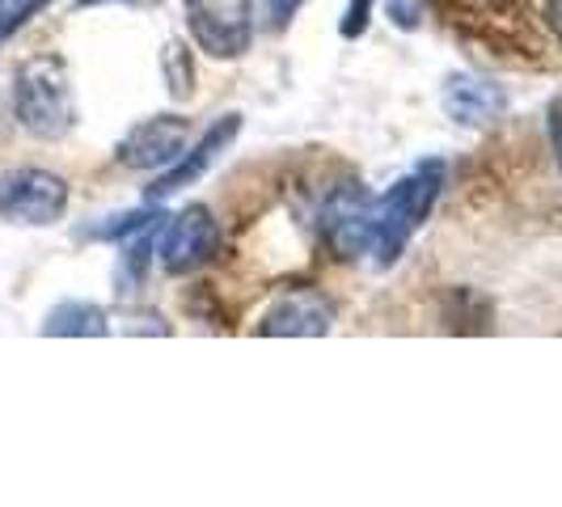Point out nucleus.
<instances>
[{
    "mask_svg": "<svg viewBox=\"0 0 562 507\" xmlns=\"http://www.w3.org/2000/svg\"><path fill=\"white\" fill-rule=\"evenodd\" d=\"M440 187H445V166L440 161H423L411 173H402L376 203H368L372 254H376L381 267H390L397 254L406 250V241L415 237V228L431 216V207L440 199Z\"/></svg>",
    "mask_w": 562,
    "mask_h": 507,
    "instance_id": "obj_1",
    "label": "nucleus"
},
{
    "mask_svg": "<svg viewBox=\"0 0 562 507\" xmlns=\"http://www.w3.org/2000/svg\"><path fill=\"white\" fill-rule=\"evenodd\" d=\"M13 111H18V123L38 140H59L77 123V102H72V84H68L64 59L34 56L18 68Z\"/></svg>",
    "mask_w": 562,
    "mask_h": 507,
    "instance_id": "obj_2",
    "label": "nucleus"
},
{
    "mask_svg": "<svg viewBox=\"0 0 562 507\" xmlns=\"http://www.w3.org/2000/svg\"><path fill=\"white\" fill-rule=\"evenodd\" d=\"M187 26L212 59H241L254 43V0H182Z\"/></svg>",
    "mask_w": 562,
    "mask_h": 507,
    "instance_id": "obj_3",
    "label": "nucleus"
},
{
    "mask_svg": "<svg viewBox=\"0 0 562 507\" xmlns=\"http://www.w3.org/2000/svg\"><path fill=\"white\" fill-rule=\"evenodd\" d=\"M68 212V182L52 169H9L0 178V221L13 225H56Z\"/></svg>",
    "mask_w": 562,
    "mask_h": 507,
    "instance_id": "obj_4",
    "label": "nucleus"
},
{
    "mask_svg": "<svg viewBox=\"0 0 562 507\" xmlns=\"http://www.w3.org/2000/svg\"><path fill=\"white\" fill-rule=\"evenodd\" d=\"M216 250H221V225H216V216L203 203H191L166 228L161 267H166L169 275H191L199 267H207L216 258Z\"/></svg>",
    "mask_w": 562,
    "mask_h": 507,
    "instance_id": "obj_5",
    "label": "nucleus"
},
{
    "mask_svg": "<svg viewBox=\"0 0 562 507\" xmlns=\"http://www.w3.org/2000/svg\"><path fill=\"white\" fill-rule=\"evenodd\" d=\"M191 144V119L182 114H157L132 127V136L119 144V166L127 169H169Z\"/></svg>",
    "mask_w": 562,
    "mask_h": 507,
    "instance_id": "obj_6",
    "label": "nucleus"
},
{
    "mask_svg": "<svg viewBox=\"0 0 562 507\" xmlns=\"http://www.w3.org/2000/svg\"><path fill=\"white\" fill-rule=\"evenodd\" d=\"M237 132H241V119H237V114H228V119H221V123H216V127H212V132H207L199 144H187V153H182V157H178L169 169H161V178H157V182L144 191V195H148V203L178 195L182 187L199 182L207 169L216 166V157H221L228 144H233V136H237Z\"/></svg>",
    "mask_w": 562,
    "mask_h": 507,
    "instance_id": "obj_7",
    "label": "nucleus"
},
{
    "mask_svg": "<svg viewBox=\"0 0 562 507\" xmlns=\"http://www.w3.org/2000/svg\"><path fill=\"white\" fill-rule=\"evenodd\" d=\"M335 322V309L322 292L313 288H296L288 292L283 301L271 305V313L262 317V335H276V338H313V335H326Z\"/></svg>",
    "mask_w": 562,
    "mask_h": 507,
    "instance_id": "obj_8",
    "label": "nucleus"
},
{
    "mask_svg": "<svg viewBox=\"0 0 562 507\" xmlns=\"http://www.w3.org/2000/svg\"><path fill=\"white\" fill-rule=\"evenodd\" d=\"M445 114H449L452 123H491V119H499L504 114V89L491 81H482V77H452L445 84Z\"/></svg>",
    "mask_w": 562,
    "mask_h": 507,
    "instance_id": "obj_9",
    "label": "nucleus"
},
{
    "mask_svg": "<svg viewBox=\"0 0 562 507\" xmlns=\"http://www.w3.org/2000/svg\"><path fill=\"white\" fill-rule=\"evenodd\" d=\"M106 330H111L106 309L89 305V301H59L43 322V335L52 338H102Z\"/></svg>",
    "mask_w": 562,
    "mask_h": 507,
    "instance_id": "obj_10",
    "label": "nucleus"
},
{
    "mask_svg": "<svg viewBox=\"0 0 562 507\" xmlns=\"http://www.w3.org/2000/svg\"><path fill=\"white\" fill-rule=\"evenodd\" d=\"M47 4H52V0H0V43H9L34 13H43Z\"/></svg>",
    "mask_w": 562,
    "mask_h": 507,
    "instance_id": "obj_11",
    "label": "nucleus"
},
{
    "mask_svg": "<svg viewBox=\"0 0 562 507\" xmlns=\"http://www.w3.org/2000/svg\"><path fill=\"white\" fill-rule=\"evenodd\" d=\"M372 18V0H351L347 4V18H342V38H360Z\"/></svg>",
    "mask_w": 562,
    "mask_h": 507,
    "instance_id": "obj_12",
    "label": "nucleus"
},
{
    "mask_svg": "<svg viewBox=\"0 0 562 507\" xmlns=\"http://www.w3.org/2000/svg\"><path fill=\"white\" fill-rule=\"evenodd\" d=\"M301 4H305V0H267V26L283 30L296 13H301Z\"/></svg>",
    "mask_w": 562,
    "mask_h": 507,
    "instance_id": "obj_13",
    "label": "nucleus"
},
{
    "mask_svg": "<svg viewBox=\"0 0 562 507\" xmlns=\"http://www.w3.org/2000/svg\"><path fill=\"white\" fill-rule=\"evenodd\" d=\"M153 221L148 212H127V216H114V225H106L98 237H127V233H136V228H144Z\"/></svg>",
    "mask_w": 562,
    "mask_h": 507,
    "instance_id": "obj_14",
    "label": "nucleus"
},
{
    "mask_svg": "<svg viewBox=\"0 0 562 507\" xmlns=\"http://www.w3.org/2000/svg\"><path fill=\"white\" fill-rule=\"evenodd\" d=\"M390 13L402 30H415L419 26V0H390Z\"/></svg>",
    "mask_w": 562,
    "mask_h": 507,
    "instance_id": "obj_15",
    "label": "nucleus"
},
{
    "mask_svg": "<svg viewBox=\"0 0 562 507\" xmlns=\"http://www.w3.org/2000/svg\"><path fill=\"white\" fill-rule=\"evenodd\" d=\"M550 148H554V161L562 169V102L550 111Z\"/></svg>",
    "mask_w": 562,
    "mask_h": 507,
    "instance_id": "obj_16",
    "label": "nucleus"
},
{
    "mask_svg": "<svg viewBox=\"0 0 562 507\" xmlns=\"http://www.w3.org/2000/svg\"><path fill=\"white\" fill-rule=\"evenodd\" d=\"M546 22H550V30L562 38V0H550V4H546Z\"/></svg>",
    "mask_w": 562,
    "mask_h": 507,
    "instance_id": "obj_17",
    "label": "nucleus"
},
{
    "mask_svg": "<svg viewBox=\"0 0 562 507\" xmlns=\"http://www.w3.org/2000/svg\"><path fill=\"white\" fill-rule=\"evenodd\" d=\"M89 4H106V0H77V9H89ZM123 4H136V0H123Z\"/></svg>",
    "mask_w": 562,
    "mask_h": 507,
    "instance_id": "obj_18",
    "label": "nucleus"
}]
</instances>
